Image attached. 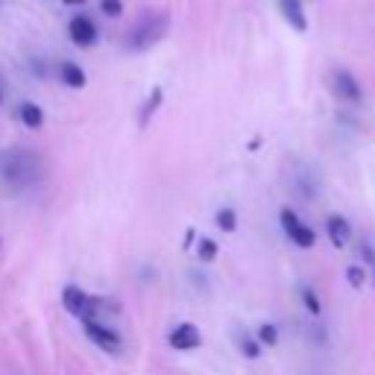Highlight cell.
<instances>
[{"label":"cell","mask_w":375,"mask_h":375,"mask_svg":"<svg viewBox=\"0 0 375 375\" xmlns=\"http://www.w3.org/2000/svg\"><path fill=\"white\" fill-rule=\"evenodd\" d=\"M53 73H56V80L65 85V88H70V91H83L85 85H88V73H85V68L80 65V62H73V59H59L56 65H53Z\"/></svg>","instance_id":"9"},{"label":"cell","mask_w":375,"mask_h":375,"mask_svg":"<svg viewBox=\"0 0 375 375\" xmlns=\"http://www.w3.org/2000/svg\"><path fill=\"white\" fill-rule=\"evenodd\" d=\"M162 103H164V88H162V85H153V88L147 91L141 109H138V127H141V130H147L149 123H153V117L159 115Z\"/></svg>","instance_id":"14"},{"label":"cell","mask_w":375,"mask_h":375,"mask_svg":"<svg viewBox=\"0 0 375 375\" xmlns=\"http://www.w3.org/2000/svg\"><path fill=\"white\" fill-rule=\"evenodd\" d=\"M167 33H170V12L167 9H144L138 15V21L130 27L127 38H123V50H130V53H147V50H153Z\"/></svg>","instance_id":"2"},{"label":"cell","mask_w":375,"mask_h":375,"mask_svg":"<svg viewBox=\"0 0 375 375\" xmlns=\"http://www.w3.org/2000/svg\"><path fill=\"white\" fill-rule=\"evenodd\" d=\"M255 340L261 343V349H276L279 340H282V332H279L276 322L264 319V322H258V329H255Z\"/></svg>","instance_id":"18"},{"label":"cell","mask_w":375,"mask_h":375,"mask_svg":"<svg viewBox=\"0 0 375 375\" xmlns=\"http://www.w3.org/2000/svg\"><path fill=\"white\" fill-rule=\"evenodd\" d=\"M6 83H4V77H0V109H4V103H6Z\"/></svg>","instance_id":"25"},{"label":"cell","mask_w":375,"mask_h":375,"mask_svg":"<svg viewBox=\"0 0 375 375\" xmlns=\"http://www.w3.org/2000/svg\"><path fill=\"white\" fill-rule=\"evenodd\" d=\"M167 346L173 352H196V349L203 346V329H199L196 322L182 319L167 332Z\"/></svg>","instance_id":"8"},{"label":"cell","mask_w":375,"mask_h":375,"mask_svg":"<svg viewBox=\"0 0 375 375\" xmlns=\"http://www.w3.org/2000/svg\"><path fill=\"white\" fill-rule=\"evenodd\" d=\"M276 6H279L285 23L293 33L305 36L311 30V21H308V12H305V0H276Z\"/></svg>","instance_id":"10"},{"label":"cell","mask_w":375,"mask_h":375,"mask_svg":"<svg viewBox=\"0 0 375 375\" xmlns=\"http://www.w3.org/2000/svg\"><path fill=\"white\" fill-rule=\"evenodd\" d=\"M293 194L302 199V203H314L317 194H319V179H317V173L308 170V167H299L296 176H293Z\"/></svg>","instance_id":"13"},{"label":"cell","mask_w":375,"mask_h":375,"mask_svg":"<svg viewBox=\"0 0 375 375\" xmlns=\"http://www.w3.org/2000/svg\"><path fill=\"white\" fill-rule=\"evenodd\" d=\"M30 70H33V77L47 80V68H44V59H41V56H33V59H30Z\"/></svg>","instance_id":"23"},{"label":"cell","mask_w":375,"mask_h":375,"mask_svg":"<svg viewBox=\"0 0 375 375\" xmlns=\"http://www.w3.org/2000/svg\"><path fill=\"white\" fill-rule=\"evenodd\" d=\"M65 33H68V41L77 47V50H91V47L100 44V38H103V33H100V23H97L94 15L85 12V9L73 12V15L68 18Z\"/></svg>","instance_id":"5"},{"label":"cell","mask_w":375,"mask_h":375,"mask_svg":"<svg viewBox=\"0 0 375 375\" xmlns=\"http://www.w3.org/2000/svg\"><path fill=\"white\" fill-rule=\"evenodd\" d=\"M332 94L337 103L349 109H361L364 106V85L349 68H334L332 70Z\"/></svg>","instance_id":"6"},{"label":"cell","mask_w":375,"mask_h":375,"mask_svg":"<svg viewBox=\"0 0 375 375\" xmlns=\"http://www.w3.org/2000/svg\"><path fill=\"white\" fill-rule=\"evenodd\" d=\"M97 9L109 21H120L123 15H127V4H123V0H97Z\"/></svg>","instance_id":"21"},{"label":"cell","mask_w":375,"mask_h":375,"mask_svg":"<svg viewBox=\"0 0 375 375\" xmlns=\"http://www.w3.org/2000/svg\"><path fill=\"white\" fill-rule=\"evenodd\" d=\"M235 346H238V352L246 358V361H258L264 355V349L261 343L255 340L253 332H246V329H235Z\"/></svg>","instance_id":"16"},{"label":"cell","mask_w":375,"mask_h":375,"mask_svg":"<svg viewBox=\"0 0 375 375\" xmlns=\"http://www.w3.org/2000/svg\"><path fill=\"white\" fill-rule=\"evenodd\" d=\"M296 293H299V302H302L305 314L311 319H319L322 317V296H319V290L314 285H308V282H299L296 285Z\"/></svg>","instance_id":"15"},{"label":"cell","mask_w":375,"mask_h":375,"mask_svg":"<svg viewBox=\"0 0 375 375\" xmlns=\"http://www.w3.org/2000/svg\"><path fill=\"white\" fill-rule=\"evenodd\" d=\"M80 326H83L85 337L91 340V346H97L100 352H106V355H120L123 352V334L117 329H112L106 319L91 317V319L80 322Z\"/></svg>","instance_id":"7"},{"label":"cell","mask_w":375,"mask_h":375,"mask_svg":"<svg viewBox=\"0 0 375 375\" xmlns=\"http://www.w3.org/2000/svg\"><path fill=\"white\" fill-rule=\"evenodd\" d=\"M85 4H88V0H62V6H68V9H73V12L85 9Z\"/></svg>","instance_id":"24"},{"label":"cell","mask_w":375,"mask_h":375,"mask_svg":"<svg viewBox=\"0 0 375 375\" xmlns=\"http://www.w3.org/2000/svg\"><path fill=\"white\" fill-rule=\"evenodd\" d=\"M326 235H329L334 249H346L352 243V223H349V217H343V214H329L326 217Z\"/></svg>","instance_id":"12"},{"label":"cell","mask_w":375,"mask_h":375,"mask_svg":"<svg viewBox=\"0 0 375 375\" xmlns=\"http://www.w3.org/2000/svg\"><path fill=\"white\" fill-rule=\"evenodd\" d=\"M194 255H196L199 264H214L220 258V243L214 238H199L194 243Z\"/></svg>","instance_id":"17"},{"label":"cell","mask_w":375,"mask_h":375,"mask_svg":"<svg viewBox=\"0 0 375 375\" xmlns=\"http://www.w3.org/2000/svg\"><path fill=\"white\" fill-rule=\"evenodd\" d=\"M372 273H375V267H372Z\"/></svg>","instance_id":"26"},{"label":"cell","mask_w":375,"mask_h":375,"mask_svg":"<svg viewBox=\"0 0 375 375\" xmlns=\"http://www.w3.org/2000/svg\"><path fill=\"white\" fill-rule=\"evenodd\" d=\"M106 302L103 299H97V296H91L85 287H80V285H65L62 287V308L73 317V319H80V322H85V319H91V317H100V308H103Z\"/></svg>","instance_id":"3"},{"label":"cell","mask_w":375,"mask_h":375,"mask_svg":"<svg viewBox=\"0 0 375 375\" xmlns=\"http://www.w3.org/2000/svg\"><path fill=\"white\" fill-rule=\"evenodd\" d=\"M238 223H241V217H238V211H235L232 206H223V208L214 211V226H217L223 235L238 232Z\"/></svg>","instance_id":"19"},{"label":"cell","mask_w":375,"mask_h":375,"mask_svg":"<svg viewBox=\"0 0 375 375\" xmlns=\"http://www.w3.org/2000/svg\"><path fill=\"white\" fill-rule=\"evenodd\" d=\"M279 223H282V232L287 235V241H290L296 249L308 253V249L317 246V229L311 226V223H305L302 217H299V211H296L293 206H282Z\"/></svg>","instance_id":"4"},{"label":"cell","mask_w":375,"mask_h":375,"mask_svg":"<svg viewBox=\"0 0 375 375\" xmlns=\"http://www.w3.org/2000/svg\"><path fill=\"white\" fill-rule=\"evenodd\" d=\"M15 117L23 130L30 132H41L44 123H47V115H44V106H38L36 100H21V103L15 106Z\"/></svg>","instance_id":"11"},{"label":"cell","mask_w":375,"mask_h":375,"mask_svg":"<svg viewBox=\"0 0 375 375\" xmlns=\"http://www.w3.org/2000/svg\"><path fill=\"white\" fill-rule=\"evenodd\" d=\"M0 243H4V241H0Z\"/></svg>","instance_id":"27"},{"label":"cell","mask_w":375,"mask_h":375,"mask_svg":"<svg viewBox=\"0 0 375 375\" xmlns=\"http://www.w3.org/2000/svg\"><path fill=\"white\" fill-rule=\"evenodd\" d=\"M366 282H369L366 267H361V264H349V267H346V285L352 287V290H364Z\"/></svg>","instance_id":"20"},{"label":"cell","mask_w":375,"mask_h":375,"mask_svg":"<svg viewBox=\"0 0 375 375\" xmlns=\"http://www.w3.org/2000/svg\"><path fill=\"white\" fill-rule=\"evenodd\" d=\"M47 179V162L38 149L12 147L0 156V185L9 194H30Z\"/></svg>","instance_id":"1"},{"label":"cell","mask_w":375,"mask_h":375,"mask_svg":"<svg viewBox=\"0 0 375 375\" xmlns=\"http://www.w3.org/2000/svg\"><path fill=\"white\" fill-rule=\"evenodd\" d=\"M358 264L366 267V270L375 267V246H372V243H366V241L358 243Z\"/></svg>","instance_id":"22"}]
</instances>
